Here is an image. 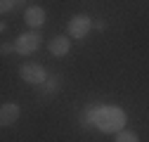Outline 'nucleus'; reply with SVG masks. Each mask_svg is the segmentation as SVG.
Wrapping results in <instances>:
<instances>
[{"instance_id":"nucleus-1","label":"nucleus","mask_w":149,"mask_h":142,"mask_svg":"<svg viewBox=\"0 0 149 142\" xmlns=\"http://www.w3.org/2000/svg\"><path fill=\"white\" fill-rule=\"evenodd\" d=\"M125 111L121 106H100L90 111V123L97 126L102 133H121L125 130Z\"/></svg>"},{"instance_id":"nucleus-2","label":"nucleus","mask_w":149,"mask_h":142,"mask_svg":"<svg viewBox=\"0 0 149 142\" xmlns=\"http://www.w3.org/2000/svg\"><path fill=\"white\" fill-rule=\"evenodd\" d=\"M40 43H43V38H40L38 31L22 33L19 38L14 40V52H17V55H33V52L40 47Z\"/></svg>"},{"instance_id":"nucleus-3","label":"nucleus","mask_w":149,"mask_h":142,"mask_svg":"<svg viewBox=\"0 0 149 142\" xmlns=\"http://www.w3.org/2000/svg\"><path fill=\"white\" fill-rule=\"evenodd\" d=\"M90 29H92L90 17H85V14H76V17H71V22H69V36H71V38H76V40L85 38V36L90 33Z\"/></svg>"},{"instance_id":"nucleus-4","label":"nucleus","mask_w":149,"mask_h":142,"mask_svg":"<svg viewBox=\"0 0 149 142\" xmlns=\"http://www.w3.org/2000/svg\"><path fill=\"white\" fill-rule=\"evenodd\" d=\"M19 76H22V81H26L31 85H40L45 81V69L40 64H24L22 71H19Z\"/></svg>"},{"instance_id":"nucleus-5","label":"nucleus","mask_w":149,"mask_h":142,"mask_svg":"<svg viewBox=\"0 0 149 142\" xmlns=\"http://www.w3.org/2000/svg\"><path fill=\"white\" fill-rule=\"evenodd\" d=\"M47 50H50V55H54V57H64V55H69V50H71L69 36H57V38H52L50 45H47Z\"/></svg>"},{"instance_id":"nucleus-6","label":"nucleus","mask_w":149,"mask_h":142,"mask_svg":"<svg viewBox=\"0 0 149 142\" xmlns=\"http://www.w3.org/2000/svg\"><path fill=\"white\" fill-rule=\"evenodd\" d=\"M19 114H22L19 106L12 104V102H7V104L0 106V123H3V126H12V123L19 121Z\"/></svg>"},{"instance_id":"nucleus-7","label":"nucleus","mask_w":149,"mask_h":142,"mask_svg":"<svg viewBox=\"0 0 149 142\" xmlns=\"http://www.w3.org/2000/svg\"><path fill=\"white\" fill-rule=\"evenodd\" d=\"M24 19H26V24H29L31 29H40V26L45 24V10L38 7V5H31V7L26 10V14H24Z\"/></svg>"},{"instance_id":"nucleus-8","label":"nucleus","mask_w":149,"mask_h":142,"mask_svg":"<svg viewBox=\"0 0 149 142\" xmlns=\"http://www.w3.org/2000/svg\"><path fill=\"white\" fill-rule=\"evenodd\" d=\"M114 142H140V140H137V133H133V130H121V133H116Z\"/></svg>"},{"instance_id":"nucleus-9","label":"nucleus","mask_w":149,"mask_h":142,"mask_svg":"<svg viewBox=\"0 0 149 142\" xmlns=\"http://www.w3.org/2000/svg\"><path fill=\"white\" fill-rule=\"evenodd\" d=\"M19 5H22V3H12V0H3V3H0V10H3V12H12V10H17Z\"/></svg>"}]
</instances>
